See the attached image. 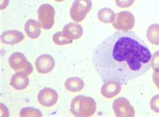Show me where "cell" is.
I'll return each instance as SVG.
<instances>
[{
	"label": "cell",
	"instance_id": "7c38bea8",
	"mask_svg": "<svg viewBox=\"0 0 159 117\" xmlns=\"http://www.w3.org/2000/svg\"><path fill=\"white\" fill-rule=\"evenodd\" d=\"M29 82L30 80L27 74L23 72H18L12 76L10 85L16 90H22L26 89Z\"/></svg>",
	"mask_w": 159,
	"mask_h": 117
},
{
	"label": "cell",
	"instance_id": "6da1fadb",
	"mask_svg": "<svg viewBox=\"0 0 159 117\" xmlns=\"http://www.w3.org/2000/svg\"><path fill=\"white\" fill-rule=\"evenodd\" d=\"M151 58L144 41L132 31H122L106 37L94 49L92 64L103 82L125 84L147 72Z\"/></svg>",
	"mask_w": 159,
	"mask_h": 117
},
{
	"label": "cell",
	"instance_id": "4fadbf2b",
	"mask_svg": "<svg viewBox=\"0 0 159 117\" xmlns=\"http://www.w3.org/2000/svg\"><path fill=\"white\" fill-rule=\"evenodd\" d=\"M62 32L69 38L75 40L83 36V29L78 23H69L63 27Z\"/></svg>",
	"mask_w": 159,
	"mask_h": 117
},
{
	"label": "cell",
	"instance_id": "9a60e30c",
	"mask_svg": "<svg viewBox=\"0 0 159 117\" xmlns=\"http://www.w3.org/2000/svg\"><path fill=\"white\" fill-rule=\"evenodd\" d=\"M66 89L72 93L80 92L84 88L85 84L81 78L79 77L69 78L65 82Z\"/></svg>",
	"mask_w": 159,
	"mask_h": 117
},
{
	"label": "cell",
	"instance_id": "ffe728a7",
	"mask_svg": "<svg viewBox=\"0 0 159 117\" xmlns=\"http://www.w3.org/2000/svg\"><path fill=\"white\" fill-rule=\"evenodd\" d=\"M150 106L152 110L159 113V94L154 95L150 101Z\"/></svg>",
	"mask_w": 159,
	"mask_h": 117
},
{
	"label": "cell",
	"instance_id": "5bb4252c",
	"mask_svg": "<svg viewBox=\"0 0 159 117\" xmlns=\"http://www.w3.org/2000/svg\"><path fill=\"white\" fill-rule=\"evenodd\" d=\"M40 24L34 20H28L25 24L24 31L31 39H36L41 33Z\"/></svg>",
	"mask_w": 159,
	"mask_h": 117
},
{
	"label": "cell",
	"instance_id": "52a82bcc",
	"mask_svg": "<svg viewBox=\"0 0 159 117\" xmlns=\"http://www.w3.org/2000/svg\"><path fill=\"white\" fill-rule=\"evenodd\" d=\"M115 115L118 117H132L135 116V110L129 100L124 97L116 99L112 104Z\"/></svg>",
	"mask_w": 159,
	"mask_h": 117
},
{
	"label": "cell",
	"instance_id": "9c48e42d",
	"mask_svg": "<svg viewBox=\"0 0 159 117\" xmlns=\"http://www.w3.org/2000/svg\"><path fill=\"white\" fill-rule=\"evenodd\" d=\"M36 68L38 72L42 74H46L54 69L55 66V61L49 54H43L37 58L35 61Z\"/></svg>",
	"mask_w": 159,
	"mask_h": 117
},
{
	"label": "cell",
	"instance_id": "ba28073f",
	"mask_svg": "<svg viewBox=\"0 0 159 117\" xmlns=\"http://www.w3.org/2000/svg\"><path fill=\"white\" fill-rule=\"evenodd\" d=\"M58 98L57 92L51 88H44L38 94V100L41 105L51 107L55 104Z\"/></svg>",
	"mask_w": 159,
	"mask_h": 117
},
{
	"label": "cell",
	"instance_id": "8992f818",
	"mask_svg": "<svg viewBox=\"0 0 159 117\" xmlns=\"http://www.w3.org/2000/svg\"><path fill=\"white\" fill-rule=\"evenodd\" d=\"M115 29L121 31H129L135 25V18L131 12L120 11L116 15V18L112 22Z\"/></svg>",
	"mask_w": 159,
	"mask_h": 117
},
{
	"label": "cell",
	"instance_id": "cb8c5ba5",
	"mask_svg": "<svg viewBox=\"0 0 159 117\" xmlns=\"http://www.w3.org/2000/svg\"><path fill=\"white\" fill-rule=\"evenodd\" d=\"M54 1L58 2H63V1H65V0H54Z\"/></svg>",
	"mask_w": 159,
	"mask_h": 117
},
{
	"label": "cell",
	"instance_id": "3957f363",
	"mask_svg": "<svg viewBox=\"0 0 159 117\" xmlns=\"http://www.w3.org/2000/svg\"><path fill=\"white\" fill-rule=\"evenodd\" d=\"M92 6L91 0H75L70 10L71 19L76 22H82L91 11Z\"/></svg>",
	"mask_w": 159,
	"mask_h": 117
},
{
	"label": "cell",
	"instance_id": "277c9868",
	"mask_svg": "<svg viewBox=\"0 0 159 117\" xmlns=\"http://www.w3.org/2000/svg\"><path fill=\"white\" fill-rule=\"evenodd\" d=\"M55 10L54 7L48 3L41 5L38 10V20L41 27L44 30H50L54 24Z\"/></svg>",
	"mask_w": 159,
	"mask_h": 117
},
{
	"label": "cell",
	"instance_id": "8fae6325",
	"mask_svg": "<svg viewBox=\"0 0 159 117\" xmlns=\"http://www.w3.org/2000/svg\"><path fill=\"white\" fill-rule=\"evenodd\" d=\"M24 34L18 30H8L1 35L2 42L4 44L14 45L21 42L24 39Z\"/></svg>",
	"mask_w": 159,
	"mask_h": 117
},
{
	"label": "cell",
	"instance_id": "ac0fdd59",
	"mask_svg": "<svg viewBox=\"0 0 159 117\" xmlns=\"http://www.w3.org/2000/svg\"><path fill=\"white\" fill-rule=\"evenodd\" d=\"M52 40L54 44L58 46L70 44L73 42V40L66 36L62 31L54 33L52 36Z\"/></svg>",
	"mask_w": 159,
	"mask_h": 117
},
{
	"label": "cell",
	"instance_id": "44dd1931",
	"mask_svg": "<svg viewBox=\"0 0 159 117\" xmlns=\"http://www.w3.org/2000/svg\"><path fill=\"white\" fill-rule=\"evenodd\" d=\"M135 0H115L116 6L120 8L129 7L134 2Z\"/></svg>",
	"mask_w": 159,
	"mask_h": 117
},
{
	"label": "cell",
	"instance_id": "30bf717a",
	"mask_svg": "<svg viewBox=\"0 0 159 117\" xmlns=\"http://www.w3.org/2000/svg\"><path fill=\"white\" fill-rule=\"evenodd\" d=\"M122 86L116 81L110 80L104 82L101 89V93L105 98H112L120 93Z\"/></svg>",
	"mask_w": 159,
	"mask_h": 117
},
{
	"label": "cell",
	"instance_id": "d6986e66",
	"mask_svg": "<svg viewBox=\"0 0 159 117\" xmlns=\"http://www.w3.org/2000/svg\"><path fill=\"white\" fill-rule=\"evenodd\" d=\"M40 110L32 107H25L21 109L20 112V116H42Z\"/></svg>",
	"mask_w": 159,
	"mask_h": 117
},
{
	"label": "cell",
	"instance_id": "7a4b0ae2",
	"mask_svg": "<svg viewBox=\"0 0 159 117\" xmlns=\"http://www.w3.org/2000/svg\"><path fill=\"white\" fill-rule=\"evenodd\" d=\"M96 102L89 97L78 95L71 101L70 111L75 116H91L96 111Z\"/></svg>",
	"mask_w": 159,
	"mask_h": 117
},
{
	"label": "cell",
	"instance_id": "603a6c76",
	"mask_svg": "<svg viewBox=\"0 0 159 117\" xmlns=\"http://www.w3.org/2000/svg\"><path fill=\"white\" fill-rule=\"evenodd\" d=\"M152 80L154 84L157 86L158 89H159V68L154 70V72L152 75Z\"/></svg>",
	"mask_w": 159,
	"mask_h": 117
},
{
	"label": "cell",
	"instance_id": "e0dca14e",
	"mask_svg": "<svg viewBox=\"0 0 159 117\" xmlns=\"http://www.w3.org/2000/svg\"><path fill=\"white\" fill-rule=\"evenodd\" d=\"M146 37L150 43L158 46L159 45V24H152L148 27Z\"/></svg>",
	"mask_w": 159,
	"mask_h": 117
},
{
	"label": "cell",
	"instance_id": "2e32d148",
	"mask_svg": "<svg viewBox=\"0 0 159 117\" xmlns=\"http://www.w3.org/2000/svg\"><path fill=\"white\" fill-rule=\"evenodd\" d=\"M116 14L110 8L104 7L98 11V18L103 24H110L115 20Z\"/></svg>",
	"mask_w": 159,
	"mask_h": 117
},
{
	"label": "cell",
	"instance_id": "7402d4cb",
	"mask_svg": "<svg viewBox=\"0 0 159 117\" xmlns=\"http://www.w3.org/2000/svg\"><path fill=\"white\" fill-rule=\"evenodd\" d=\"M150 66L153 70L159 68V50L154 53L153 56L150 60Z\"/></svg>",
	"mask_w": 159,
	"mask_h": 117
},
{
	"label": "cell",
	"instance_id": "d4e9b609",
	"mask_svg": "<svg viewBox=\"0 0 159 117\" xmlns=\"http://www.w3.org/2000/svg\"><path fill=\"white\" fill-rule=\"evenodd\" d=\"M158 89V90H159V89Z\"/></svg>",
	"mask_w": 159,
	"mask_h": 117
},
{
	"label": "cell",
	"instance_id": "5b68a950",
	"mask_svg": "<svg viewBox=\"0 0 159 117\" xmlns=\"http://www.w3.org/2000/svg\"><path fill=\"white\" fill-rule=\"evenodd\" d=\"M9 64L11 68L17 72H23L28 75L33 72L32 65L22 52H14L9 58Z\"/></svg>",
	"mask_w": 159,
	"mask_h": 117
}]
</instances>
